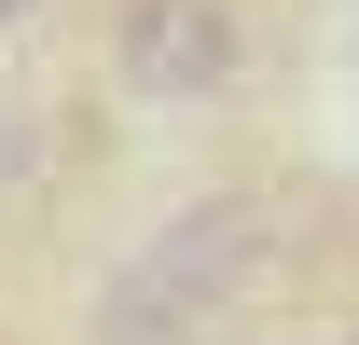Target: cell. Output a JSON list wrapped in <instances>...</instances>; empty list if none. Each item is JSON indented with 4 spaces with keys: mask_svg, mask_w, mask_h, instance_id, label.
Wrapping results in <instances>:
<instances>
[{
    "mask_svg": "<svg viewBox=\"0 0 359 345\" xmlns=\"http://www.w3.org/2000/svg\"><path fill=\"white\" fill-rule=\"evenodd\" d=\"M111 69H125V97H152V111H208V97H235V69H249V28H235L222 0H125V14H111Z\"/></svg>",
    "mask_w": 359,
    "mask_h": 345,
    "instance_id": "6da1fadb",
    "label": "cell"
},
{
    "mask_svg": "<svg viewBox=\"0 0 359 345\" xmlns=\"http://www.w3.org/2000/svg\"><path fill=\"white\" fill-rule=\"evenodd\" d=\"M249 262H263V208H194V221H166V235L125 262V290H152V304H194V318H208V304H222Z\"/></svg>",
    "mask_w": 359,
    "mask_h": 345,
    "instance_id": "7a4b0ae2",
    "label": "cell"
},
{
    "mask_svg": "<svg viewBox=\"0 0 359 345\" xmlns=\"http://www.w3.org/2000/svg\"><path fill=\"white\" fill-rule=\"evenodd\" d=\"M28 14H42V0H0V28H28Z\"/></svg>",
    "mask_w": 359,
    "mask_h": 345,
    "instance_id": "3957f363",
    "label": "cell"
}]
</instances>
